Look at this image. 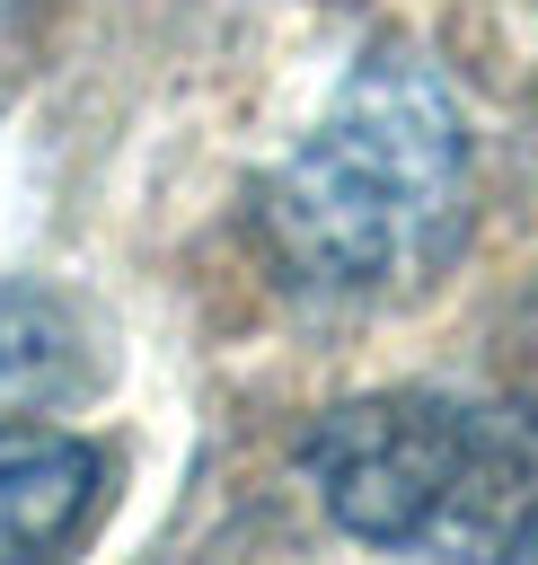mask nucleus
Segmentation results:
<instances>
[{"label":"nucleus","mask_w":538,"mask_h":565,"mask_svg":"<svg viewBox=\"0 0 538 565\" xmlns=\"http://www.w3.org/2000/svg\"><path fill=\"white\" fill-rule=\"evenodd\" d=\"M459 194H467V132L450 88L406 53H370L344 79L335 115L265 185V230L300 282L388 291L450 247Z\"/></svg>","instance_id":"nucleus-1"},{"label":"nucleus","mask_w":538,"mask_h":565,"mask_svg":"<svg viewBox=\"0 0 538 565\" xmlns=\"http://www.w3.org/2000/svg\"><path fill=\"white\" fill-rule=\"evenodd\" d=\"M300 468L335 530L406 556H538V424L467 397H353Z\"/></svg>","instance_id":"nucleus-2"},{"label":"nucleus","mask_w":538,"mask_h":565,"mask_svg":"<svg viewBox=\"0 0 538 565\" xmlns=\"http://www.w3.org/2000/svg\"><path fill=\"white\" fill-rule=\"evenodd\" d=\"M97 477H106L97 441L53 424H0V556H44L79 539Z\"/></svg>","instance_id":"nucleus-3"},{"label":"nucleus","mask_w":538,"mask_h":565,"mask_svg":"<svg viewBox=\"0 0 538 565\" xmlns=\"http://www.w3.org/2000/svg\"><path fill=\"white\" fill-rule=\"evenodd\" d=\"M97 380L88 344H79V318L35 291V282H9L0 291V397H79Z\"/></svg>","instance_id":"nucleus-4"}]
</instances>
